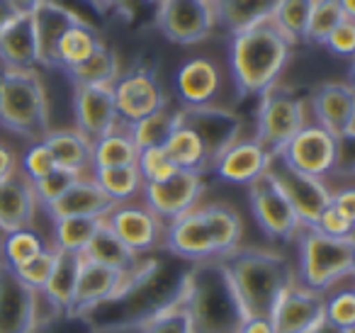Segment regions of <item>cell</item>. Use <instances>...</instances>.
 <instances>
[{
  "label": "cell",
  "mask_w": 355,
  "mask_h": 333,
  "mask_svg": "<svg viewBox=\"0 0 355 333\" xmlns=\"http://www.w3.org/2000/svg\"><path fill=\"white\" fill-rule=\"evenodd\" d=\"M222 263L241 304L243 318H270L285 289L297 282L292 265L272 250L236 248L224 255Z\"/></svg>",
  "instance_id": "cell-1"
},
{
  "label": "cell",
  "mask_w": 355,
  "mask_h": 333,
  "mask_svg": "<svg viewBox=\"0 0 355 333\" xmlns=\"http://www.w3.org/2000/svg\"><path fill=\"white\" fill-rule=\"evenodd\" d=\"M178 302L193 333H239L246 321L222 260H200L185 278Z\"/></svg>",
  "instance_id": "cell-2"
},
{
  "label": "cell",
  "mask_w": 355,
  "mask_h": 333,
  "mask_svg": "<svg viewBox=\"0 0 355 333\" xmlns=\"http://www.w3.org/2000/svg\"><path fill=\"white\" fill-rule=\"evenodd\" d=\"M292 42L272 20L258 22L248 30L232 35V76L241 98L263 95L277 83L292 54Z\"/></svg>",
  "instance_id": "cell-3"
},
{
  "label": "cell",
  "mask_w": 355,
  "mask_h": 333,
  "mask_svg": "<svg viewBox=\"0 0 355 333\" xmlns=\"http://www.w3.org/2000/svg\"><path fill=\"white\" fill-rule=\"evenodd\" d=\"M0 124L32 144L42 142L51 132L46 93L37 71L0 74Z\"/></svg>",
  "instance_id": "cell-4"
},
{
  "label": "cell",
  "mask_w": 355,
  "mask_h": 333,
  "mask_svg": "<svg viewBox=\"0 0 355 333\" xmlns=\"http://www.w3.org/2000/svg\"><path fill=\"white\" fill-rule=\"evenodd\" d=\"M297 248H300L297 275L302 280V287L311 292H326L343 278H350L355 270L353 239H331L309 226H302L297 231Z\"/></svg>",
  "instance_id": "cell-5"
},
{
  "label": "cell",
  "mask_w": 355,
  "mask_h": 333,
  "mask_svg": "<svg viewBox=\"0 0 355 333\" xmlns=\"http://www.w3.org/2000/svg\"><path fill=\"white\" fill-rule=\"evenodd\" d=\"M306 124L304 103L290 88L272 85L261 95L256 117V142L266 148L270 156L280 153L285 144Z\"/></svg>",
  "instance_id": "cell-6"
},
{
  "label": "cell",
  "mask_w": 355,
  "mask_h": 333,
  "mask_svg": "<svg viewBox=\"0 0 355 333\" xmlns=\"http://www.w3.org/2000/svg\"><path fill=\"white\" fill-rule=\"evenodd\" d=\"M266 176L277 185V190L285 195V200L290 202V207L295 210L297 219L302 221V226H314V221L319 219V214L326 210L331 200L329 187L324 185L321 178H311L302 171H295L292 166H287L280 156H270Z\"/></svg>",
  "instance_id": "cell-7"
},
{
  "label": "cell",
  "mask_w": 355,
  "mask_h": 333,
  "mask_svg": "<svg viewBox=\"0 0 355 333\" xmlns=\"http://www.w3.org/2000/svg\"><path fill=\"white\" fill-rule=\"evenodd\" d=\"M161 35L173 44H198L217 27L214 6L207 0H163L156 12Z\"/></svg>",
  "instance_id": "cell-8"
},
{
  "label": "cell",
  "mask_w": 355,
  "mask_h": 333,
  "mask_svg": "<svg viewBox=\"0 0 355 333\" xmlns=\"http://www.w3.org/2000/svg\"><path fill=\"white\" fill-rule=\"evenodd\" d=\"M275 156H280L295 171L311 178H324L340 163V142L316 122L304 124Z\"/></svg>",
  "instance_id": "cell-9"
},
{
  "label": "cell",
  "mask_w": 355,
  "mask_h": 333,
  "mask_svg": "<svg viewBox=\"0 0 355 333\" xmlns=\"http://www.w3.org/2000/svg\"><path fill=\"white\" fill-rule=\"evenodd\" d=\"M205 192L202 173L175 171L161 182H148L141 187L144 207L153 212L161 221H173L185 212L195 210Z\"/></svg>",
  "instance_id": "cell-10"
},
{
  "label": "cell",
  "mask_w": 355,
  "mask_h": 333,
  "mask_svg": "<svg viewBox=\"0 0 355 333\" xmlns=\"http://www.w3.org/2000/svg\"><path fill=\"white\" fill-rule=\"evenodd\" d=\"M248 200L256 224L263 229V234L275 241H290L302 229V221L297 219L295 210L285 200L277 185L263 173L258 180L248 185Z\"/></svg>",
  "instance_id": "cell-11"
},
{
  "label": "cell",
  "mask_w": 355,
  "mask_h": 333,
  "mask_svg": "<svg viewBox=\"0 0 355 333\" xmlns=\"http://www.w3.org/2000/svg\"><path fill=\"white\" fill-rule=\"evenodd\" d=\"M112 98L114 108H117V117L127 124L139 122V119L161 110L163 105H168L156 76L146 66H139L129 74L117 76V80L112 83Z\"/></svg>",
  "instance_id": "cell-12"
},
{
  "label": "cell",
  "mask_w": 355,
  "mask_h": 333,
  "mask_svg": "<svg viewBox=\"0 0 355 333\" xmlns=\"http://www.w3.org/2000/svg\"><path fill=\"white\" fill-rule=\"evenodd\" d=\"M180 122L200 137L205 151H207L209 168L234 142H239V132H241V117L232 110L217 108V105L180 108Z\"/></svg>",
  "instance_id": "cell-13"
},
{
  "label": "cell",
  "mask_w": 355,
  "mask_h": 333,
  "mask_svg": "<svg viewBox=\"0 0 355 333\" xmlns=\"http://www.w3.org/2000/svg\"><path fill=\"white\" fill-rule=\"evenodd\" d=\"M270 323L275 333H316L324 326V297L295 282L280 297Z\"/></svg>",
  "instance_id": "cell-14"
},
{
  "label": "cell",
  "mask_w": 355,
  "mask_h": 333,
  "mask_svg": "<svg viewBox=\"0 0 355 333\" xmlns=\"http://www.w3.org/2000/svg\"><path fill=\"white\" fill-rule=\"evenodd\" d=\"M76 124L90 144L107 137L117 129V108H114L112 85H76L73 93Z\"/></svg>",
  "instance_id": "cell-15"
},
{
  "label": "cell",
  "mask_w": 355,
  "mask_h": 333,
  "mask_svg": "<svg viewBox=\"0 0 355 333\" xmlns=\"http://www.w3.org/2000/svg\"><path fill=\"white\" fill-rule=\"evenodd\" d=\"M316 124L324 127L338 142L353 139L355 124V93L348 83H321L311 95Z\"/></svg>",
  "instance_id": "cell-16"
},
{
  "label": "cell",
  "mask_w": 355,
  "mask_h": 333,
  "mask_svg": "<svg viewBox=\"0 0 355 333\" xmlns=\"http://www.w3.org/2000/svg\"><path fill=\"white\" fill-rule=\"evenodd\" d=\"M105 226L127 246L132 253L151 250L161 239L163 224L144 205H114L105 216Z\"/></svg>",
  "instance_id": "cell-17"
},
{
  "label": "cell",
  "mask_w": 355,
  "mask_h": 333,
  "mask_svg": "<svg viewBox=\"0 0 355 333\" xmlns=\"http://www.w3.org/2000/svg\"><path fill=\"white\" fill-rule=\"evenodd\" d=\"M37 323V292L0 263V333H32Z\"/></svg>",
  "instance_id": "cell-18"
},
{
  "label": "cell",
  "mask_w": 355,
  "mask_h": 333,
  "mask_svg": "<svg viewBox=\"0 0 355 333\" xmlns=\"http://www.w3.org/2000/svg\"><path fill=\"white\" fill-rule=\"evenodd\" d=\"M222 90V71L207 56H193L175 74V93L183 108L214 105Z\"/></svg>",
  "instance_id": "cell-19"
},
{
  "label": "cell",
  "mask_w": 355,
  "mask_h": 333,
  "mask_svg": "<svg viewBox=\"0 0 355 333\" xmlns=\"http://www.w3.org/2000/svg\"><path fill=\"white\" fill-rule=\"evenodd\" d=\"M124 280H127V275L114 273V270L103 268V265L83 258L78 280H76L73 297H71V304L66 311L76 314V316L88 314L90 309L100 307V304L107 302V299L117 297V294L122 292Z\"/></svg>",
  "instance_id": "cell-20"
},
{
  "label": "cell",
  "mask_w": 355,
  "mask_h": 333,
  "mask_svg": "<svg viewBox=\"0 0 355 333\" xmlns=\"http://www.w3.org/2000/svg\"><path fill=\"white\" fill-rule=\"evenodd\" d=\"M166 248L173 255H178V258L193 260V263L217 258L214 255L212 239H209L207 224H205V216L200 210H190L178 216V219L168 221Z\"/></svg>",
  "instance_id": "cell-21"
},
{
  "label": "cell",
  "mask_w": 355,
  "mask_h": 333,
  "mask_svg": "<svg viewBox=\"0 0 355 333\" xmlns=\"http://www.w3.org/2000/svg\"><path fill=\"white\" fill-rule=\"evenodd\" d=\"M268 163H270V153L256 139H246V142H234L212 163V171L217 173V178L234 185H251L268 171Z\"/></svg>",
  "instance_id": "cell-22"
},
{
  "label": "cell",
  "mask_w": 355,
  "mask_h": 333,
  "mask_svg": "<svg viewBox=\"0 0 355 333\" xmlns=\"http://www.w3.org/2000/svg\"><path fill=\"white\" fill-rule=\"evenodd\" d=\"M78 17L73 10L64 8L56 0H44L35 12H32V27H35L37 37V54H40V66L46 69H56V44H59L61 35H64L69 27H73Z\"/></svg>",
  "instance_id": "cell-23"
},
{
  "label": "cell",
  "mask_w": 355,
  "mask_h": 333,
  "mask_svg": "<svg viewBox=\"0 0 355 333\" xmlns=\"http://www.w3.org/2000/svg\"><path fill=\"white\" fill-rule=\"evenodd\" d=\"M112 207L114 202L100 190L93 178L80 176L59 200L51 202L44 210L56 221V219H66V216H95V219H105L112 212Z\"/></svg>",
  "instance_id": "cell-24"
},
{
  "label": "cell",
  "mask_w": 355,
  "mask_h": 333,
  "mask_svg": "<svg viewBox=\"0 0 355 333\" xmlns=\"http://www.w3.org/2000/svg\"><path fill=\"white\" fill-rule=\"evenodd\" d=\"M0 64L3 71H35L40 66L32 15H20L0 32Z\"/></svg>",
  "instance_id": "cell-25"
},
{
  "label": "cell",
  "mask_w": 355,
  "mask_h": 333,
  "mask_svg": "<svg viewBox=\"0 0 355 333\" xmlns=\"http://www.w3.org/2000/svg\"><path fill=\"white\" fill-rule=\"evenodd\" d=\"M37 214V200L32 192V182L25 176L6 178L0 182V226L6 231L32 229Z\"/></svg>",
  "instance_id": "cell-26"
},
{
  "label": "cell",
  "mask_w": 355,
  "mask_h": 333,
  "mask_svg": "<svg viewBox=\"0 0 355 333\" xmlns=\"http://www.w3.org/2000/svg\"><path fill=\"white\" fill-rule=\"evenodd\" d=\"M205 216V224H207L209 239L214 246V255L224 258V255L234 253L239 248V241L243 234L241 216L234 207L224 205V202H212V205L200 207Z\"/></svg>",
  "instance_id": "cell-27"
},
{
  "label": "cell",
  "mask_w": 355,
  "mask_h": 333,
  "mask_svg": "<svg viewBox=\"0 0 355 333\" xmlns=\"http://www.w3.org/2000/svg\"><path fill=\"white\" fill-rule=\"evenodd\" d=\"M280 0H217L214 17L229 32H241L272 17Z\"/></svg>",
  "instance_id": "cell-28"
},
{
  "label": "cell",
  "mask_w": 355,
  "mask_h": 333,
  "mask_svg": "<svg viewBox=\"0 0 355 333\" xmlns=\"http://www.w3.org/2000/svg\"><path fill=\"white\" fill-rule=\"evenodd\" d=\"M42 142L51 151L56 161V168H66L83 176L85 168H90V153H93V144L76 129H56L49 132Z\"/></svg>",
  "instance_id": "cell-29"
},
{
  "label": "cell",
  "mask_w": 355,
  "mask_h": 333,
  "mask_svg": "<svg viewBox=\"0 0 355 333\" xmlns=\"http://www.w3.org/2000/svg\"><path fill=\"white\" fill-rule=\"evenodd\" d=\"M83 258L93 260V263L114 270V273H122V275H129L132 270H137V253H132V250L105 226V221H103V226L95 231L93 239H90L88 248L83 250Z\"/></svg>",
  "instance_id": "cell-30"
},
{
  "label": "cell",
  "mask_w": 355,
  "mask_h": 333,
  "mask_svg": "<svg viewBox=\"0 0 355 333\" xmlns=\"http://www.w3.org/2000/svg\"><path fill=\"white\" fill-rule=\"evenodd\" d=\"M103 44V40L98 37V30L90 27L85 20H78L73 27L61 35L59 44H56V69H73V66L83 64L85 59L95 54V49Z\"/></svg>",
  "instance_id": "cell-31"
},
{
  "label": "cell",
  "mask_w": 355,
  "mask_h": 333,
  "mask_svg": "<svg viewBox=\"0 0 355 333\" xmlns=\"http://www.w3.org/2000/svg\"><path fill=\"white\" fill-rule=\"evenodd\" d=\"M163 148H166V153L171 156V161L175 163L178 171L205 173L209 168L207 151H205L200 137L190 127H185L183 122L173 129L171 137L163 144Z\"/></svg>",
  "instance_id": "cell-32"
},
{
  "label": "cell",
  "mask_w": 355,
  "mask_h": 333,
  "mask_svg": "<svg viewBox=\"0 0 355 333\" xmlns=\"http://www.w3.org/2000/svg\"><path fill=\"white\" fill-rule=\"evenodd\" d=\"M80 263H83V255L56 250L54 268H51L49 280H46L44 289H42V294H44L54 307L64 309V311L69 309L71 297H73L76 280H78V273H80Z\"/></svg>",
  "instance_id": "cell-33"
},
{
  "label": "cell",
  "mask_w": 355,
  "mask_h": 333,
  "mask_svg": "<svg viewBox=\"0 0 355 333\" xmlns=\"http://www.w3.org/2000/svg\"><path fill=\"white\" fill-rule=\"evenodd\" d=\"M178 124H180V110H171L168 105H163L161 110L151 112L148 117L127 124V134L132 137L134 146L141 151V148L163 146Z\"/></svg>",
  "instance_id": "cell-34"
},
{
  "label": "cell",
  "mask_w": 355,
  "mask_h": 333,
  "mask_svg": "<svg viewBox=\"0 0 355 333\" xmlns=\"http://www.w3.org/2000/svg\"><path fill=\"white\" fill-rule=\"evenodd\" d=\"M73 85H112L119 76L117 54L107 44H100L90 59L66 71Z\"/></svg>",
  "instance_id": "cell-35"
},
{
  "label": "cell",
  "mask_w": 355,
  "mask_h": 333,
  "mask_svg": "<svg viewBox=\"0 0 355 333\" xmlns=\"http://www.w3.org/2000/svg\"><path fill=\"white\" fill-rule=\"evenodd\" d=\"M139 148L134 146L132 137L127 132H110L107 137L93 142V153H90V166L98 168H119V166H137Z\"/></svg>",
  "instance_id": "cell-36"
},
{
  "label": "cell",
  "mask_w": 355,
  "mask_h": 333,
  "mask_svg": "<svg viewBox=\"0 0 355 333\" xmlns=\"http://www.w3.org/2000/svg\"><path fill=\"white\" fill-rule=\"evenodd\" d=\"M103 221L105 219H95V216H66V219H56L54 248L83 255V250L88 248L90 239L103 226Z\"/></svg>",
  "instance_id": "cell-37"
},
{
  "label": "cell",
  "mask_w": 355,
  "mask_h": 333,
  "mask_svg": "<svg viewBox=\"0 0 355 333\" xmlns=\"http://www.w3.org/2000/svg\"><path fill=\"white\" fill-rule=\"evenodd\" d=\"M98 187L114 202V205H127L132 197H137L144 187L137 166H119V168H98L93 176Z\"/></svg>",
  "instance_id": "cell-38"
},
{
  "label": "cell",
  "mask_w": 355,
  "mask_h": 333,
  "mask_svg": "<svg viewBox=\"0 0 355 333\" xmlns=\"http://www.w3.org/2000/svg\"><path fill=\"white\" fill-rule=\"evenodd\" d=\"M44 248H49V246L44 244V239L35 229L8 231L6 241L0 244V263L15 270L20 265L30 263L32 258H37Z\"/></svg>",
  "instance_id": "cell-39"
},
{
  "label": "cell",
  "mask_w": 355,
  "mask_h": 333,
  "mask_svg": "<svg viewBox=\"0 0 355 333\" xmlns=\"http://www.w3.org/2000/svg\"><path fill=\"white\" fill-rule=\"evenodd\" d=\"M311 3H314V0H280V6L272 12L270 20L275 22V27L292 42V44L304 40Z\"/></svg>",
  "instance_id": "cell-40"
},
{
  "label": "cell",
  "mask_w": 355,
  "mask_h": 333,
  "mask_svg": "<svg viewBox=\"0 0 355 333\" xmlns=\"http://www.w3.org/2000/svg\"><path fill=\"white\" fill-rule=\"evenodd\" d=\"M343 20L345 15L340 10L338 0H314L309 10V20H306L304 40L324 44V40L334 32V27Z\"/></svg>",
  "instance_id": "cell-41"
},
{
  "label": "cell",
  "mask_w": 355,
  "mask_h": 333,
  "mask_svg": "<svg viewBox=\"0 0 355 333\" xmlns=\"http://www.w3.org/2000/svg\"><path fill=\"white\" fill-rule=\"evenodd\" d=\"M137 171L141 176L144 185L148 182H161L166 178H171L178 171L175 163L171 161V156L166 153L163 146H151V148H141L137 156Z\"/></svg>",
  "instance_id": "cell-42"
},
{
  "label": "cell",
  "mask_w": 355,
  "mask_h": 333,
  "mask_svg": "<svg viewBox=\"0 0 355 333\" xmlns=\"http://www.w3.org/2000/svg\"><path fill=\"white\" fill-rule=\"evenodd\" d=\"M324 323L338 331H353L355 326V294L353 289H340L324 299Z\"/></svg>",
  "instance_id": "cell-43"
},
{
  "label": "cell",
  "mask_w": 355,
  "mask_h": 333,
  "mask_svg": "<svg viewBox=\"0 0 355 333\" xmlns=\"http://www.w3.org/2000/svg\"><path fill=\"white\" fill-rule=\"evenodd\" d=\"M80 178V173L66 171V168H54L51 173H46L44 178L32 182V192H35L37 205L49 207L51 202H56L76 180Z\"/></svg>",
  "instance_id": "cell-44"
},
{
  "label": "cell",
  "mask_w": 355,
  "mask_h": 333,
  "mask_svg": "<svg viewBox=\"0 0 355 333\" xmlns=\"http://www.w3.org/2000/svg\"><path fill=\"white\" fill-rule=\"evenodd\" d=\"M54 260H56V248H44L37 258H32L30 263L20 265V268H15L12 273H15L30 289L42 292L51 275V268H54Z\"/></svg>",
  "instance_id": "cell-45"
},
{
  "label": "cell",
  "mask_w": 355,
  "mask_h": 333,
  "mask_svg": "<svg viewBox=\"0 0 355 333\" xmlns=\"http://www.w3.org/2000/svg\"><path fill=\"white\" fill-rule=\"evenodd\" d=\"M144 333H193L190 328V318L180 302L171 304V307L161 309L153 318H148Z\"/></svg>",
  "instance_id": "cell-46"
},
{
  "label": "cell",
  "mask_w": 355,
  "mask_h": 333,
  "mask_svg": "<svg viewBox=\"0 0 355 333\" xmlns=\"http://www.w3.org/2000/svg\"><path fill=\"white\" fill-rule=\"evenodd\" d=\"M309 229L319 231L324 236L331 239H353V229H355V219L353 216H345L343 212H338L336 207L326 205V210L319 214V219L314 221V226Z\"/></svg>",
  "instance_id": "cell-47"
},
{
  "label": "cell",
  "mask_w": 355,
  "mask_h": 333,
  "mask_svg": "<svg viewBox=\"0 0 355 333\" xmlns=\"http://www.w3.org/2000/svg\"><path fill=\"white\" fill-rule=\"evenodd\" d=\"M54 168H56V161H54V156H51L49 148H46L44 142L32 144V146L27 148L25 158H22V176H25L30 182L44 178L46 173H51Z\"/></svg>",
  "instance_id": "cell-48"
},
{
  "label": "cell",
  "mask_w": 355,
  "mask_h": 333,
  "mask_svg": "<svg viewBox=\"0 0 355 333\" xmlns=\"http://www.w3.org/2000/svg\"><path fill=\"white\" fill-rule=\"evenodd\" d=\"M324 44L329 46L336 56H345V59L353 56V51H355V20L345 17L343 22H338V25L334 27V32L324 40Z\"/></svg>",
  "instance_id": "cell-49"
},
{
  "label": "cell",
  "mask_w": 355,
  "mask_h": 333,
  "mask_svg": "<svg viewBox=\"0 0 355 333\" xmlns=\"http://www.w3.org/2000/svg\"><path fill=\"white\" fill-rule=\"evenodd\" d=\"M329 205L336 207L338 212H343L345 216H353L355 219V192H353V187H343V190H338V192H331Z\"/></svg>",
  "instance_id": "cell-50"
},
{
  "label": "cell",
  "mask_w": 355,
  "mask_h": 333,
  "mask_svg": "<svg viewBox=\"0 0 355 333\" xmlns=\"http://www.w3.org/2000/svg\"><path fill=\"white\" fill-rule=\"evenodd\" d=\"M15 173H17V158H15V153H12L10 146L0 144V182L6 180V178L15 176Z\"/></svg>",
  "instance_id": "cell-51"
},
{
  "label": "cell",
  "mask_w": 355,
  "mask_h": 333,
  "mask_svg": "<svg viewBox=\"0 0 355 333\" xmlns=\"http://www.w3.org/2000/svg\"><path fill=\"white\" fill-rule=\"evenodd\" d=\"M239 333H275V331H272L270 318H246L241 323V331Z\"/></svg>",
  "instance_id": "cell-52"
},
{
  "label": "cell",
  "mask_w": 355,
  "mask_h": 333,
  "mask_svg": "<svg viewBox=\"0 0 355 333\" xmlns=\"http://www.w3.org/2000/svg\"><path fill=\"white\" fill-rule=\"evenodd\" d=\"M17 17H20V12L15 10V6H12L10 0H0V32L6 30L10 22H15Z\"/></svg>",
  "instance_id": "cell-53"
},
{
  "label": "cell",
  "mask_w": 355,
  "mask_h": 333,
  "mask_svg": "<svg viewBox=\"0 0 355 333\" xmlns=\"http://www.w3.org/2000/svg\"><path fill=\"white\" fill-rule=\"evenodd\" d=\"M10 3L15 6V10L20 12V15H32L44 0H10Z\"/></svg>",
  "instance_id": "cell-54"
},
{
  "label": "cell",
  "mask_w": 355,
  "mask_h": 333,
  "mask_svg": "<svg viewBox=\"0 0 355 333\" xmlns=\"http://www.w3.org/2000/svg\"><path fill=\"white\" fill-rule=\"evenodd\" d=\"M340 10H343L345 17H350V20H355V0H338Z\"/></svg>",
  "instance_id": "cell-55"
},
{
  "label": "cell",
  "mask_w": 355,
  "mask_h": 333,
  "mask_svg": "<svg viewBox=\"0 0 355 333\" xmlns=\"http://www.w3.org/2000/svg\"><path fill=\"white\" fill-rule=\"evenodd\" d=\"M316 333H353V331H338V328H331V326H326V323H324V326H321Z\"/></svg>",
  "instance_id": "cell-56"
},
{
  "label": "cell",
  "mask_w": 355,
  "mask_h": 333,
  "mask_svg": "<svg viewBox=\"0 0 355 333\" xmlns=\"http://www.w3.org/2000/svg\"><path fill=\"white\" fill-rule=\"evenodd\" d=\"M107 6H117V8H124L129 3V0H105ZM100 6H103V0H100Z\"/></svg>",
  "instance_id": "cell-57"
},
{
  "label": "cell",
  "mask_w": 355,
  "mask_h": 333,
  "mask_svg": "<svg viewBox=\"0 0 355 333\" xmlns=\"http://www.w3.org/2000/svg\"><path fill=\"white\" fill-rule=\"evenodd\" d=\"M6 236H8V231L3 229V226H0V244H3V241H6Z\"/></svg>",
  "instance_id": "cell-58"
},
{
  "label": "cell",
  "mask_w": 355,
  "mask_h": 333,
  "mask_svg": "<svg viewBox=\"0 0 355 333\" xmlns=\"http://www.w3.org/2000/svg\"><path fill=\"white\" fill-rule=\"evenodd\" d=\"M148 3H153V6H161L163 0H148Z\"/></svg>",
  "instance_id": "cell-59"
},
{
  "label": "cell",
  "mask_w": 355,
  "mask_h": 333,
  "mask_svg": "<svg viewBox=\"0 0 355 333\" xmlns=\"http://www.w3.org/2000/svg\"><path fill=\"white\" fill-rule=\"evenodd\" d=\"M207 3H212V6H214V3H217V0H207Z\"/></svg>",
  "instance_id": "cell-60"
}]
</instances>
